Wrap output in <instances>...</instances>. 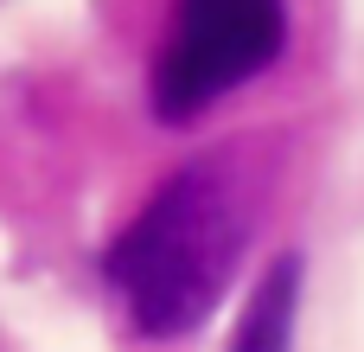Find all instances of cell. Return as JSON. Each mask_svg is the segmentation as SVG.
Instances as JSON below:
<instances>
[{
  "instance_id": "cell-2",
  "label": "cell",
  "mask_w": 364,
  "mask_h": 352,
  "mask_svg": "<svg viewBox=\"0 0 364 352\" xmlns=\"http://www.w3.org/2000/svg\"><path fill=\"white\" fill-rule=\"evenodd\" d=\"M288 45L282 0H173V32L154 64V115L192 122L237 83L269 71Z\"/></svg>"
},
{
  "instance_id": "cell-3",
  "label": "cell",
  "mask_w": 364,
  "mask_h": 352,
  "mask_svg": "<svg viewBox=\"0 0 364 352\" xmlns=\"http://www.w3.org/2000/svg\"><path fill=\"white\" fill-rule=\"evenodd\" d=\"M294 314H301V263L282 257V263L256 282L230 352H294Z\"/></svg>"
},
{
  "instance_id": "cell-1",
  "label": "cell",
  "mask_w": 364,
  "mask_h": 352,
  "mask_svg": "<svg viewBox=\"0 0 364 352\" xmlns=\"http://www.w3.org/2000/svg\"><path fill=\"white\" fill-rule=\"evenodd\" d=\"M250 231H256L250 173L230 154H205L179 167L141 205V218L109 244L102 282L122 295L134 333L179 340L224 301L250 250Z\"/></svg>"
}]
</instances>
